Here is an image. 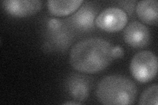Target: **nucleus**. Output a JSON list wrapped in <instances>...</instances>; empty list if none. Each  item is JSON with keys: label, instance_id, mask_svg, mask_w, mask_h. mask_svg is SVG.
Wrapping results in <instances>:
<instances>
[{"label": "nucleus", "instance_id": "nucleus-1", "mask_svg": "<svg viewBox=\"0 0 158 105\" xmlns=\"http://www.w3.org/2000/svg\"><path fill=\"white\" fill-rule=\"evenodd\" d=\"M113 46L102 38L82 39L74 46L70 53V63L76 71L96 73L106 68L113 59Z\"/></svg>", "mask_w": 158, "mask_h": 105}, {"label": "nucleus", "instance_id": "nucleus-2", "mask_svg": "<svg viewBox=\"0 0 158 105\" xmlns=\"http://www.w3.org/2000/svg\"><path fill=\"white\" fill-rule=\"evenodd\" d=\"M98 101L103 104L127 105L134 103L137 94L135 83L122 75H110L103 78L96 87Z\"/></svg>", "mask_w": 158, "mask_h": 105}, {"label": "nucleus", "instance_id": "nucleus-3", "mask_svg": "<svg viewBox=\"0 0 158 105\" xmlns=\"http://www.w3.org/2000/svg\"><path fill=\"white\" fill-rule=\"evenodd\" d=\"M130 70L137 81L146 83L154 79L157 72V58L150 51H142L132 57Z\"/></svg>", "mask_w": 158, "mask_h": 105}, {"label": "nucleus", "instance_id": "nucleus-4", "mask_svg": "<svg viewBox=\"0 0 158 105\" xmlns=\"http://www.w3.org/2000/svg\"><path fill=\"white\" fill-rule=\"evenodd\" d=\"M128 21L127 13L120 8L111 7L105 9L95 19L96 26L108 32H115L124 28Z\"/></svg>", "mask_w": 158, "mask_h": 105}, {"label": "nucleus", "instance_id": "nucleus-5", "mask_svg": "<svg viewBox=\"0 0 158 105\" xmlns=\"http://www.w3.org/2000/svg\"><path fill=\"white\" fill-rule=\"evenodd\" d=\"M2 7L7 13L17 17L33 15L41 9L42 2L39 0H5Z\"/></svg>", "mask_w": 158, "mask_h": 105}, {"label": "nucleus", "instance_id": "nucleus-6", "mask_svg": "<svg viewBox=\"0 0 158 105\" xmlns=\"http://www.w3.org/2000/svg\"><path fill=\"white\" fill-rule=\"evenodd\" d=\"M123 38L125 42L135 48L144 47L148 44L150 39V34L144 24L133 21L128 24L123 32Z\"/></svg>", "mask_w": 158, "mask_h": 105}, {"label": "nucleus", "instance_id": "nucleus-7", "mask_svg": "<svg viewBox=\"0 0 158 105\" xmlns=\"http://www.w3.org/2000/svg\"><path fill=\"white\" fill-rule=\"evenodd\" d=\"M157 0H146L137 3L136 11L141 21L149 25L157 24Z\"/></svg>", "mask_w": 158, "mask_h": 105}, {"label": "nucleus", "instance_id": "nucleus-8", "mask_svg": "<svg viewBox=\"0 0 158 105\" xmlns=\"http://www.w3.org/2000/svg\"><path fill=\"white\" fill-rule=\"evenodd\" d=\"M82 3V0H49L47 4L49 12L53 15L63 17L75 11Z\"/></svg>", "mask_w": 158, "mask_h": 105}, {"label": "nucleus", "instance_id": "nucleus-9", "mask_svg": "<svg viewBox=\"0 0 158 105\" xmlns=\"http://www.w3.org/2000/svg\"><path fill=\"white\" fill-rule=\"evenodd\" d=\"M68 89L71 97L77 101H84L88 95V85L86 79L81 76L75 75L68 80Z\"/></svg>", "mask_w": 158, "mask_h": 105}, {"label": "nucleus", "instance_id": "nucleus-10", "mask_svg": "<svg viewBox=\"0 0 158 105\" xmlns=\"http://www.w3.org/2000/svg\"><path fill=\"white\" fill-rule=\"evenodd\" d=\"M95 15L96 11L94 8L86 5L82 7L74 14L72 17V21L78 28L86 30L93 26Z\"/></svg>", "mask_w": 158, "mask_h": 105}, {"label": "nucleus", "instance_id": "nucleus-11", "mask_svg": "<svg viewBox=\"0 0 158 105\" xmlns=\"http://www.w3.org/2000/svg\"><path fill=\"white\" fill-rule=\"evenodd\" d=\"M138 104L142 105H157L158 86L157 84L148 87L143 91Z\"/></svg>", "mask_w": 158, "mask_h": 105}, {"label": "nucleus", "instance_id": "nucleus-12", "mask_svg": "<svg viewBox=\"0 0 158 105\" xmlns=\"http://www.w3.org/2000/svg\"><path fill=\"white\" fill-rule=\"evenodd\" d=\"M112 55L113 59H119L123 56L124 51H123V49L121 46H117L115 47H113Z\"/></svg>", "mask_w": 158, "mask_h": 105}, {"label": "nucleus", "instance_id": "nucleus-13", "mask_svg": "<svg viewBox=\"0 0 158 105\" xmlns=\"http://www.w3.org/2000/svg\"><path fill=\"white\" fill-rule=\"evenodd\" d=\"M61 22L56 18H51L49 20L48 25L49 28L52 30H57L61 26Z\"/></svg>", "mask_w": 158, "mask_h": 105}, {"label": "nucleus", "instance_id": "nucleus-14", "mask_svg": "<svg viewBox=\"0 0 158 105\" xmlns=\"http://www.w3.org/2000/svg\"><path fill=\"white\" fill-rule=\"evenodd\" d=\"M64 104H69V105H70V104H81V103H79V102H73V101H70V102H66V103H64Z\"/></svg>", "mask_w": 158, "mask_h": 105}]
</instances>
